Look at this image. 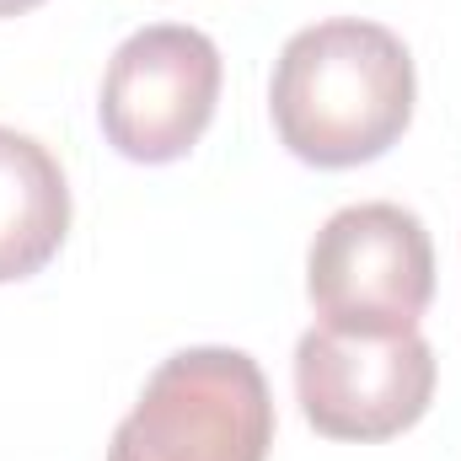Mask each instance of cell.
Masks as SVG:
<instances>
[{
  "label": "cell",
  "mask_w": 461,
  "mask_h": 461,
  "mask_svg": "<svg viewBox=\"0 0 461 461\" xmlns=\"http://www.w3.org/2000/svg\"><path fill=\"white\" fill-rule=\"evenodd\" d=\"M413 97V54L392 27L365 16H328L279 49L268 118L295 161L344 172L386 156L408 134Z\"/></svg>",
  "instance_id": "1"
},
{
  "label": "cell",
  "mask_w": 461,
  "mask_h": 461,
  "mask_svg": "<svg viewBox=\"0 0 461 461\" xmlns=\"http://www.w3.org/2000/svg\"><path fill=\"white\" fill-rule=\"evenodd\" d=\"M274 392L247 348L199 344L161 359L113 429L108 461H268Z\"/></svg>",
  "instance_id": "2"
},
{
  "label": "cell",
  "mask_w": 461,
  "mask_h": 461,
  "mask_svg": "<svg viewBox=\"0 0 461 461\" xmlns=\"http://www.w3.org/2000/svg\"><path fill=\"white\" fill-rule=\"evenodd\" d=\"M306 295L322 328L402 333L435 301V241L402 204L370 199L328 215L306 252Z\"/></svg>",
  "instance_id": "3"
},
{
  "label": "cell",
  "mask_w": 461,
  "mask_h": 461,
  "mask_svg": "<svg viewBox=\"0 0 461 461\" xmlns=\"http://www.w3.org/2000/svg\"><path fill=\"white\" fill-rule=\"evenodd\" d=\"M221 49L210 32L183 22H156L129 32L108 59L97 123L123 161L172 167L183 161L221 103Z\"/></svg>",
  "instance_id": "4"
},
{
  "label": "cell",
  "mask_w": 461,
  "mask_h": 461,
  "mask_svg": "<svg viewBox=\"0 0 461 461\" xmlns=\"http://www.w3.org/2000/svg\"><path fill=\"white\" fill-rule=\"evenodd\" d=\"M435 348L419 328L402 333H344L306 328L295 344V397L322 440L375 446L413 429L435 402Z\"/></svg>",
  "instance_id": "5"
},
{
  "label": "cell",
  "mask_w": 461,
  "mask_h": 461,
  "mask_svg": "<svg viewBox=\"0 0 461 461\" xmlns=\"http://www.w3.org/2000/svg\"><path fill=\"white\" fill-rule=\"evenodd\" d=\"M70 236V183L54 150L0 123V285L43 274Z\"/></svg>",
  "instance_id": "6"
},
{
  "label": "cell",
  "mask_w": 461,
  "mask_h": 461,
  "mask_svg": "<svg viewBox=\"0 0 461 461\" xmlns=\"http://www.w3.org/2000/svg\"><path fill=\"white\" fill-rule=\"evenodd\" d=\"M43 0H0V16H22V11H38Z\"/></svg>",
  "instance_id": "7"
}]
</instances>
